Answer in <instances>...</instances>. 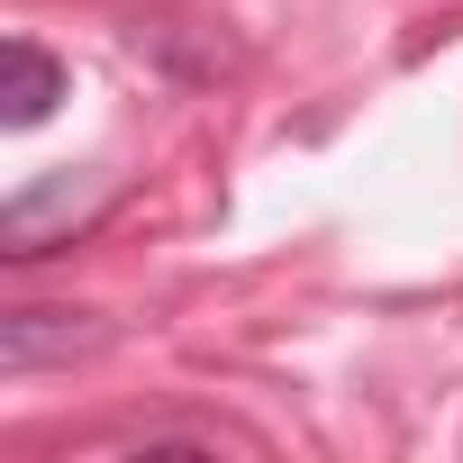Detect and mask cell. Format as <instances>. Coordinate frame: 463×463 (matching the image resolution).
<instances>
[{"mask_svg": "<svg viewBox=\"0 0 463 463\" xmlns=\"http://www.w3.org/2000/svg\"><path fill=\"white\" fill-rule=\"evenodd\" d=\"M64 64L37 46V37H10V91H0V100H10V128H46L55 118V100H64Z\"/></svg>", "mask_w": 463, "mask_h": 463, "instance_id": "obj_3", "label": "cell"}, {"mask_svg": "<svg viewBox=\"0 0 463 463\" xmlns=\"http://www.w3.org/2000/svg\"><path fill=\"white\" fill-rule=\"evenodd\" d=\"M82 345H100V327H91L82 309H10V318H0V373L73 364Z\"/></svg>", "mask_w": 463, "mask_h": 463, "instance_id": "obj_2", "label": "cell"}, {"mask_svg": "<svg viewBox=\"0 0 463 463\" xmlns=\"http://www.w3.org/2000/svg\"><path fill=\"white\" fill-rule=\"evenodd\" d=\"M100 209H109V182L100 173H46V182H28L10 209H0V255L28 264L46 246H73V227H91Z\"/></svg>", "mask_w": 463, "mask_h": 463, "instance_id": "obj_1", "label": "cell"}]
</instances>
